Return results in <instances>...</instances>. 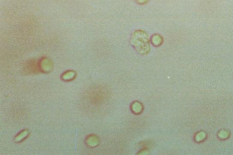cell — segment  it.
Returning a JSON list of instances; mask_svg holds the SVG:
<instances>
[{"instance_id":"1","label":"cell","mask_w":233,"mask_h":155,"mask_svg":"<svg viewBox=\"0 0 233 155\" xmlns=\"http://www.w3.org/2000/svg\"><path fill=\"white\" fill-rule=\"evenodd\" d=\"M131 44L140 53L145 54L150 49L148 42V36L144 31H136L133 34L131 40Z\"/></svg>"},{"instance_id":"2","label":"cell","mask_w":233,"mask_h":155,"mask_svg":"<svg viewBox=\"0 0 233 155\" xmlns=\"http://www.w3.org/2000/svg\"><path fill=\"white\" fill-rule=\"evenodd\" d=\"M41 66H42V68L43 70L45 71V72H49V71H50L51 69L52 65H51L50 61H49L48 59H45L42 60Z\"/></svg>"},{"instance_id":"3","label":"cell","mask_w":233,"mask_h":155,"mask_svg":"<svg viewBox=\"0 0 233 155\" xmlns=\"http://www.w3.org/2000/svg\"><path fill=\"white\" fill-rule=\"evenodd\" d=\"M152 42L155 46L160 45L162 43V37L159 35H154V36L152 37Z\"/></svg>"},{"instance_id":"4","label":"cell","mask_w":233,"mask_h":155,"mask_svg":"<svg viewBox=\"0 0 233 155\" xmlns=\"http://www.w3.org/2000/svg\"><path fill=\"white\" fill-rule=\"evenodd\" d=\"M88 143L90 146H95L97 144V143H98V140H97L96 137H94V136H91V137L88 138Z\"/></svg>"},{"instance_id":"5","label":"cell","mask_w":233,"mask_h":155,"mask_svg":"<svg viewBox=\"0 0 233 155\" xmlns=\"http://www.w3.org/2000/svg\"><path fill=\"white\" fill-rule=\"evenodd\" d=\"M28 133H29V132L28 131H23L22 133H21L20 134L15 138V141H19L21 140H23V138H25L26 136L28 135Z\"/></svg>"},{"instance_id":"6","label":"cell","mask_w":233,"mask_h":155,"mask_svg":"<svg viewBox=\"0 0 233 155\" xmlns=\"http://www.w3.org/2000/svg\"><path fill=\"white\" fill-rule=\"evenodd\" d=\"M132 109L133 111H135V113H138L142 110V106H141V104L139 103H135L132 105Z\"/></svg>"},{"instance_id":"7","label":"cell","mask_w":233,"mask_h":155,"mask_svg":"<svg viewBox=\"0 0 233 155\" xmlns=\"http://www.w3.org/2000/svg\"><path fill=\"white\" fill-rule=\"evenodd\" d=\"M74 76H75L74 72H69L66 73H65L62 78H63V79H64V80H70V79H71Z\"/></svg>"},{"instance_id":"8","label":"cell","mask_w":233,"mask_h":155,"mask_svg":"<svg viewBox=\"0 0 233 155\" xmlns=\"http://www.w3.org/2000/svg\"><path fill=\"white\" fill-rule=\"evenodd\" d=\"M148 1V0H137V2L139 4H144V3H146Z\"/></svg>"}]
</instances>
